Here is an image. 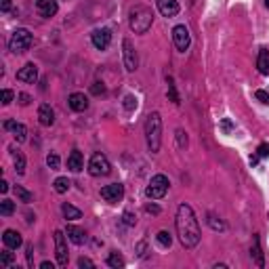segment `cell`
I'll return each instance as SVG.
<instances>
[{"label": "cell", "instance_id": "cell-1", "mask_svg": "<svg viewBox=\"0 0 269 269\" xmlns=\"http://www.w3.org/2000/svg\"><path fill=\"white\" fill-rule=\"evenodd\" d=\"M175 225H177L179 240H181V244L185 248L198 246V242H200V238H202V232H200V223H198L189 204H181V206H179Z\"/></svg>", "mask_w": 269, "mask_h": 269}, {"label": "cell", "instance_id": "cell-2", "mask_svg": "<svg viewBox=\"0 0 269 269\" xmlns=\"http://www.w3.org/2000/svg\"><path fill=\"white\" fill-rule=\"evenodd\" d=\"M153 23V11L145 4H134L129 11V25L134 34H145Z\"/></svg>", "mask_w": 269, "mask_h": 269}, {"label": "cell", "instance_id": "cell-3", "mask_svg": "<svg viewBox=\"0 0 269 269\" xmlns=\"http://www.w3.org/2000/svg\"><path fill=\"white\" fill-rule=\"evenodd\" d=\"M145 141L151 153L160 151V143H162V118L158 112H151L145 120Z\"/></svg>", "mask_w": 269, "mask_h": 269}, {"label": "cell", "instance_id": "cell-4", "mask_svg": "<svg viewBox=\"0 0 269 269\" xmlns=\"http://www.w3.org/2000/svg\"><path fill=\"white\" fill-rule=\"evenodd\" d=\"M168 187H170L168 177H166V175H156V177H151L150 185L145 187V196L150 198V200H160V198L166 196Z\"/></svg>", "mask_w": 269, "mask_h": 269}, {"label": "cell", "instance_id": "cell-5", "mask_svg": "<svg viewBox=\"0 0 269 269\" xmlns=\"http://www.w3.org/2000/svg\"><path fill=\"white\" fill-rule=\"evenodd\" d=\"M32 42H34V38H32V34L28 30H15L13 32V36H11V40H9V49L13 50V53H25L30 47H32Z\"/></svg>", "mask_w": 269, "mask_h": 269}, {"label": "cell", "instance_id": "cell-6", "mask_svg": "<svg viewBox=\"0 0 269 269\" xmlns=\"http://www.w3.org/2000/svg\"><path fill=\"white\" fill-rule=\"evenodd\" d=\"M110 170H112V164H110V160H107L103 153H93L91 156V162H88V172H91L93 177H105V175H110Z\"/></svg>", "mask_w": 269, "mask_h": 269}, {"label": "cell", "instance_id": "cell-7", "mask_svg": "<svg viewBox=\"0 0 269 269\" xmlns=\"http://www.w3.org/2000/svg\"><path fill=\"white\" fill-rule=\"evenodd\" d=\"M66 235L57 229L55 232V254H57V265L59 267H67V261H69V254H67V244H66Z\"/></svg>", "mask_w": 269, "mask_h": 269}, {"label": "cell", "instance_id": "cell-8", "mask_svg": "<svg viewBox=\"0 0 269 269\" xmlns=\"http://www.w3.org/2000/svg\"><path fill=\"white\" fill-rule=\"evenodd\" d=\"M122 57H124V67L129 69V72H134L139 66V57H137V49H134V44L129 38L122 40Z\"/></svg>", "mask_w": 269, "mask_h": 269}, {"label": "cell", "instance_id": "cell-9", "mask_svg": "<svg viewBox=\"0 0 269 269\" xmlns=\"http://www.w3.org/2000/svg\"><path fill=\"white\" fill-rule=\"evenodd\" d=\"M172 42H175V47H177L179 50H187L189 44H191L189 30L185 28V25H177V28L172 30Z\"/></svg>", "mask_w": 269, "mask_h": 269}, {"label": "cell", "instance_id": "cell-10", "mask_svg": "<svg viewBox=\"0 0 269 269\" xmlns=\"http://www.w3.org/2000/svg\"><path fill=\"white\" fill-rule=\"evenodd\" d=\"M122 196H124L122 183H110V185H105V187H101V198H103L105 202H118V200H122Z\"/></svg>", "mask_w": 269, "mask_h": 269}, {"label": "cell", "instance_id": "cell-11", "mask_svg": "<svg viewBox=\"0 0 269 269\" xmlns=\"http://www.w3.org/2000/svg\"><path fill=\"white\" fill-rule=\"evenodd\" d=\"M91 40L95 44V49L105 50L107 47H110V42H112V32L107 28H99V30H95L91 34Z\"/></svg>", "mask_w": 269, "mask_h": 269}, {"label": "cell", "instance_id": "cell-12", "mask_svg": "<svg viewBox=\"0 0 269 269\" xmlns=\"http://www.w3.org/2000/svg\"><path fill=\"white\" fill-rule=\"evenodd\" d=\"M36 11L40 13L42 17H55L57 15V11H59V2L57 0H36Z\"/></svg>", "mask_w": 269, "mask_h": 269}, {"label": "cell", "instance_id": "cell-13", "mask_svg": "<svg viewBox=\"0 0 269 269\" xmlns=\"http://www.w3.org/2000/svg\"><path fill=\"white\" fill-rule=\"evenodd\" d=\"M67 105L74 112H86L88 110V97L84 93H72L67 97Z\"/></svg>", "mask_w": 269, "mask_h": 269}, {"label": "cell", "instance_id": "cell-14", "mask_svg": "<svg viewBox=\"0 0 269 269\" xmlns=\"http://www.w3.org/2000/svg\"><path fill=\"white\" fill-rule=\"evenodd\" d=\"M38 78V67L34 66V63H25V66L17 72V80L21 82H30V84H34Z\"/></svg>", "mask_w": 269, "mask_h": 269}, {"label": "cell", "instance_id": "cell-15", "mask_svg": "<svg viewBox=\"0 0 269 269\" xmlns=\"http://www.w3.org/2000/svg\"><path fill=\"white\" fill-rule=\"evenodd\" d=\"M2 242H4V246H6V248H11V251H15V248H19V246L23 244L21 234L15 232V229H4V234H2Z\"/></svg>", "mask_w": 269, "mask_h": 269}, {"label": "cell", "instance_id": "cell-16", "mask_svg": "<svg viewBox=\"0 0 269 269\" xmlns=\"http://www.w3.org/2000/svg\"><path fill=\"white\" fill-rule=\"evenodd\" d=\"M4 129L9 131V133H13V137H15L19 143H21V141H25V137H28V129H25L23 124L15 122V120H6V122H4Z\"/></svg>", "mask_w": 269, "mask_h": 269}, {"label": "cell", "instance_id": "cell-17", "mask_svg": "<svg viewBox=\"0 0 269 269\" xmlns=\"http://www.w3.org/2000/svg\"><path fill=\"white\" fill-rule=\"evenodd\" d=\"M38 120H40L42 126H53L55 124V112L49 103H42L40 107H38Z\"/></svg>", "mask_w": 269, "mask_h": 269}, {"label": "cell", "instance_id": "cell-18", "mask_svg": "<svg viewBox=\"0 0 269 269\" xmlns=\"http://www.w3.org/2000/svg\"><path fill=\"white\" fill-rule=\"evenodd\" d=\"M158 11L162 13L164 17H175L179 13V2L177 0H156Z\"/></svg>", "mask_w": 269, "mask_h": 269}, {"label": "cell", "instance_id": "cell-19", "mask_svg": "<svg viewBox=\"0 0 269 269\" xmlns=\"http://www.w3.org/2000/svg\"><path fill=\"white\" fill-rule=\"evenodd\" d=\"M67 168L74 170V172H80L82 168H84V158H82V153L78 150H74L67 156Z\"/></svg>", "mask_w": 269, "mask_h": 269}, {"label": "cell", "instance_id": "cell-20", "mask_svg": "<svg viewBox=\"0 0 269 269\" xmlns=\"http://www.w3.org/2000/svg\"><path fill=\"white\" fill-rule=\"evenodd\" d=\"M66 234H67V240H72L76 246H80V244H84V242H86V234L82 232L80 227H76V225H67Z\"/></svg>", "mask_w": 269, "mask_h": 269}, {"label": "cell", "instance_id": "cell-21", "mask_svg": "<svg viewBox=\"0 0 269 269\" xmlns=\"http://www.w3.org/2000/svg\"><path fill=\"white\" fill-rule=\"evenodd\" d=\"M251 257L254 259L257 267H263L265 265V259H263V252H261V244H259V235L252 238V246H251Z\"/></svg>", "mask_w": 269, "mask_h": 269}, {"label": "cell", "instance_id": "cell-22", "mask_svg": "<svg viewBox=\"0 0 269 269\" xmlns=\"http://www.w3.org/2000/svg\"><path fill=\"white\" fill-rule=\"evenodd\" d=\"M61 213H63V217H66V219H69V221H78V219H82V210H78L76 206H72V204H63V206H61Z\"/></svg>", "mask_w": 269, "mask_h": 269}, {"label": "cell", "instance_id": "cell-23", "mask_svg": "<svg viewBox=\"0 0 269 269\" xmlns=\"http://www.w3.org/2000/svg\"><path fill=\"white\" fill-rule=\"evenodd\" d=\"M257 67H259L261 74H267V72H269V50H267V49H261V50H259Z\"/></svg>", "mask_w": 269, "mask_h": 269}, {"label": "cell", "instance_id": "cell-24", "mask_svg": "<svg viewBox=\"0 0 269 269\" xmlns=\"http://www.w3.org/2000/svg\"><path fill=\"white\" fill-rule=\"evenodd\" d=\"M11 151H13V162H15V170H17V175H23L25 172V158H23V153L15 150V147H11Z\"/></svg>", "mask_w": 269, "mask_h": 269}, {"label": "cell", "instance_id": "cell-25", "mask_svg": "<svg viewBox=\"0 0 269 269\" xmlns=\"http://www.w3.org/2000/svg\"><path fill=\"white\" fill-rule=\"evenodd\" d=\"M206 223L210 225V229H215V232H225V223H223L219 217L213 215V213L206 215Z\"/></svg>", "mask_w": 269, "mask_h": 269}, {"label": "cell", "instance_id": "cell-26", "mask_svg": "<svg viewBox=\"0 0 269 269\" xmlns=\"http://www.w3.org/2000/svg\"><path fill=\"white\" fill-rule=\"evenodd\" d=\"M53 187L57 194H66V191L69 189V181H67V177H57L55 179V183H53Z\"/></svg>", "mask_w": 269, "mask_h": 269}, {"label": "cell", "instance_id": "cell-27", "mask_svg": "<svg viewBox=\"0 0 269 269\" xmlns=\"http://www.w3.org/2000/svg\"><path fill=\"white\" fill-rule=\"evenodd\" d=\"M13 213H15V202H11V200H4L0 202V215L2 217H11Z\"/></svg>", "mask_w": 269, "mask_h": 269}, {"label": "cell", "instance_id": "cell-28", "mask_svg": "<svg viewBox=\"0 0 269 269\" xmlns=\"http://www.w3.org/2000/svg\"><path fill=\"white\" fill-rule=\"evenodd\" d=\"M107 265L114 267V269H122V267H124V259L120 257L118 252H112L110 257H107Z\"/></svg>", "mask_w": 269, "mask_h": 269}, {"label": "cell", "instance_id": "cell-29", "mask_svg": "<svg viewBox=\"0 0 269 269\" xmlns=\"http://www.w3.org/2000/svg\"><path fill=\"white\" fill-rule=\"evenodd\" d=\"M156 240H158V244L162 246V248H168L170 244H172V238H170V234L168 232H158V235H156Z\"/></svg>", "mask_w": 269, "mask_h": 269}, {"label": "cell", "instance_id": "cell-30", "mask_svg": "<svg viewBox=\"0 0 269 269\" xmlns=\"http://www.w3.org/2000/svg\"><path fill=\"white\" fill-rule=\"evenodd\" d=\"M15 194H17V198H19L21 202H32V198H34L28 189H23L21 185H15Z\"/></svg>", "mask_w": 269, "mask_h": 269}, {"label": "cell", "instance_id": "cell-31", "mask_svg": "<svg viewBox=\"0 0 269 269\" xmlns=\"http://www.w3.org/2000/svg\"><path fill=\"white\" fill-rule=\"evenodd\" d=\"M47 164H49L50 170H57V168H59V156H57V153H49V156H47Z\"/></svg>", "mask_w": 269, "mask_h": 269}, {"label": "cell", "instance_id": "cell-32", "mask_svg": "<svg viewBox=\"0 0 269 269\" xmlns=\"http://www.w3.org/2000/svg\"><path fill=\"white\" fill-rule=\"evenodd\" d=\"M13 261H15V257L9 252V251H4V252H0V263H2L4 267H9V265H13Z\"/></svg>", "mask_w": 269, "mask_h": 269}, {"label": "cell", "instance_id": "cell-33", "mask_svg": "<svg viewBox=\"0 0 269 269\" xmlns=\"http://www.w3.org/2000/svg\"><path fill=\"white\" fill-rule=\"evenodd\" d=\"M134 107H137V97H133V95H126V97H124V110L133 112Z\"/></svg>", "mask_w": 269, "mask_h": 269}, {"label": "cell", "instance_id": "cell-34", "mask_svg": "<svg viewBox=\"0 0 269 269\" xmlns=\"http://www.w3.org/2000/svg\"><path fill=\"white\" fill-rule=\"evenodd\" d=\"M168 97L172 103H179V95H177V88L172 84V78H168Z\"/></svg>", "mask_w": 269, "mask_h": 269}, {"label": "cell", "instance_id": "cell-35", "mask_svg": "<svg viewBox=\"0 0 269 269\" xmlns=\"http://www.w3.org/2000/svg\"><path fill=\"white\" fill-rule=\"evenodd\" d=\"M177 143H179V147H187V134H185L181 129L177 131Z\"/></svg>", "mask_w": 269, "mask_h": 269}, {"label": "cell", "instance_id": "cell-36", "mask_svg": "<svg viewBox=\"0 0 269 269\" xmlns=\"http://www.w3.org/2000/svg\"><path fill=\"white\" fill-rule=\"evenodd\" d=\"M254 97H257L261 103L269 105V91H257V93H254Z\"/></svg>", "mask_w": 269, "mask_h": 269}, {"label": "cell", "instance_id": "cell-37", "mask_svg": "<svg viewBox=\"0 0 269 269\" xmlns=\"http://www.w3.org/2000/svg\"><path fill=\"white\" fill-rule=\"evenodd\" d=\"M257 156H259V158H267V156H269V143H261V145L257 147Z\"/></svg>", "mask_w": 269, "mask_h": 269}, {"label": "cell", "instance_id": "cell-38", "mask_svg": "<svg viewBox=\"0 0 269 269\" xmlns=\"http://www.w3.org/2000/svg\"><path fill=\"white\" fill-rule=\"evenodd\" d=\"M13 97H15V93L9 91V88H4V91H2V105H9L13 101Z\"/></svg>", "mask_w": 269, "mask_h": 269}, {"label": "cell", "instance_id": "cell-39", "mask_svg": "<svg viewBox=\"0 0 269 269\" xmlns=\"http://www.w3.org/2000/svg\"><path fill=\"white\" fill-rule=\"evenodd\" d=\"M78 267H82V269H84V267L93 269V267H95V263H93L91 259H86V257H80V259H78Z\"/></svg>", "mask_w": 269, "mask_h": 269}, {"label": "cell", "instance_id": "cell-40", "mask_svg": "<svg viewBox=\"0 0 269 269\" xmlns=\"http://www.w3.org/2000/svg\"><path fill=\"white\" fill-rule=\"evenodd\" d=\"M91 91H93V95H103L105 93V86L101 84V82H95V84L91 86Z\"/></svg>", "mask_w": 269, "mask_h": 269}, {"label": "cell", "instance_id": "cell-41", "mask_svg": "<svg viewBox=\"0 0 269 269\" xmlns=\"http://www.w3.org/2000/svg\"><path fill=\"white\" fill-rule=\"evenodd\" d=\"M122 219H124L126 225H134V223H137V217H134L133 213H124V215H122Z\"/></svg>", "mask_w": 269, "mask_h": 269}, {"label": "cell", "instance_id": "cell-42", "mask_svg": "<svg viewBox=\"0 0 269 269\" xmlns=\"http://www.w3.org/2000/svg\"><path fill=\"white\" fill-rule=\"evenodd\" d=\"M25 257H28V265L30 267L34 265V246H28V252H25Z\"/></svg>", "mask_w": 269, "mask_h": 269}, {"label": "cell", "instance_id": "cell-43", "mask_svg": "<svg viewBox=\"0 0 269 269\" xmlns=\"http://www.w3.org/2000/svg\"><path fill=\"white\" fill-rule=\"evenodd\" d=\"M17 99H19V103H21V105H28L30 103V95H25V93H19Z\"/></svg>", "mask_w": 269, "mask_h": 269}, {"label": "cell", "instance_id": "cell-44", "mask_svg": "<svg viewBox=\"0 0 269 269\" xmlns=\"http://www.w3.org/2000/svg\"><path fill=\"white\" fill-rule=\"evenodd\" d=\"M0 11H2V13H9V11H11V0H0Z\"/></svg>", "mask_w": 269, "mask_h": 269}, {"label": "cell", "instance_id": "cell-45", "mask_svg": "<svg viewBox=\"0 0 269 269\" xmlns=\"http://www.w3.org/2000/svg\"><path fill=\"white\" fill-rule=\"evenodd\" d=\"M145 210H147V213H153V215H158V213H160V206H156V204H147V206H145Z\"/></svg>", "mask_w": 269, "mask_h": 269}, {"label": "cell", "instance_id": "cell-46", "mask_svg": "<svg viewBox=\"0 0 269 269\" xmlns=\"http://www.w3.org/2000/svg\"><path fill=\"white\" fill-rule=\"evenodd\" d=\"M0 191H2V194H6V191H9V183H6V181H0Z\"/></svg>", "mask_w": 269, "mask_h": 269}, {"label": "cell", "instance_id": "cell-47", "mask_svg": "<svg viewBox=\"0 0 269 269\" xmlns=\"http://www.w3.org/2000/svg\"><path fill=\"white\" fill-rule=\"evenodd\" d=\"M40 267H42V269H53L55 265H53V263H49V261H44V263H40Z\"/></svg>", "mask_w": 269, "mask_h": 269}, {"label": "cell", "instance_id": "cell-48", "mask_svg": "<svg viewBox=\"0 0 269 269\" xmlns=\"http://www.w3.org/2000/svg\"><path fill=\"white\" fill-rule=\"evenodd\" d=\"M223 129H225V131H229V129H232V124H229V120H225V122H223Z\"/></svg>", "mask_w": 269, "mask_h": 269}, {"label": "cell", "instance_id": "cell-49", "mask_svg": "<svg viewBox=\"0 0 269 269\" xmlns=\"http://www.w3.org/2000/svg\"><path fill=\"white\" fill-rule=\"evenodd\" d=\"M265 6H267V9H269V0H265Z\"/></svg>", "mask_w": 269, "mask_h": 269}]
</instances>
